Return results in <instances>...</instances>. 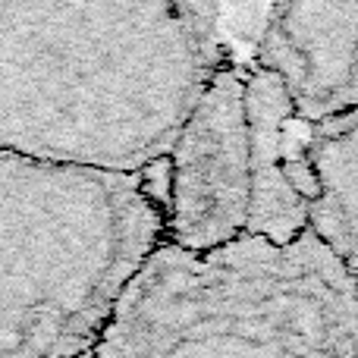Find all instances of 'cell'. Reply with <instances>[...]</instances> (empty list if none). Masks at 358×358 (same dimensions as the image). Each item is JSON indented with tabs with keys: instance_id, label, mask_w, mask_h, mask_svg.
<instances>
[{
	"instance_id": "1",
	"label": "cell",
	"mask_w": 358,
	"mask_h": 358,
	"mask_svg": "<svg viewBox=\"0 0 358 358\" xmlns=\"http://www.w3.org/2000/svg\"><path fill=\"white\" fill-rule=\"evenodd\" d=\"M220 6L0 3V155L142 176L220 69Z\"/></svg>"
},
{
	"instance_id": "2",
	"label": "cell",
	"mask_w": 358,
	"mask_h": 358,
	"mask_svg": "<svg viewBox=\"0 0 358 358\" xmlns=\"http://www.w3.org/2000/svg\"><path fill=\"white\" fill-rule=\"evenodd\" d=\"M164 245L145 176L0 155V358H85Z\"/></svg>"
},
{
	"instance_id": "3",
	"label": "cell",
	"mask_w": 358,
	"mask_h": 358,
	"mask_svg": "<svg viewBox=\"0 0 358 358\" xmlns=\"http://www.w3.org/2000/svg\"><path fill=\"white\" fill-rule=\"evenodd\" d=\"M92 358H355V271L308 233L286 248L161 245Z\"/></svg>"
},
{
	"instance_id": "4",
	"label": "cell",
	"mask_w": 358,
	"mask_h": 358,
	"mask_svg": "<svg viewBox=\"0 0 358 358\" xmlns=\"http://www.w3.org/2000/svg\"><path fill=\"white\" fill-rule=\"evenodd\" d=\"M164 204V245L217 252L245 239L248 223V126L245 73L220 63L179 129Z\"/></svg>"
},
{
	"instance_id": "5",
	"label": "cell",
	"mask_w": 358,
	"mask_h": 358,
	"mask_svg": "<svg viewBox=\"0 0 358 358\" xmlns=\"http://www.w3.org/2000/svg\"><path fill=\"white\" fill-rule=\"evenodd\" d=\"M255 69L280 82L296 123H324L358 104V0L267 6Z\"/></svg>"
},
{
	"instance_id": "6",
	"label": "cell",
	"mask_w": 358,
	"mask_h": 358,
	"mask_svg": "<svg viewBox=\"0 0 358 358\" xmlns=\"http://www.w3.org/2000/svg\"><path fill=\"white\" fill-rule=\"evenodd\" d=\"M292 123L289 98L264 69L245 73L248 126V223L245 236L286 248L308 233L305 201L283 173L286 129Z\"/></svg>"
},
{
	"instance_id": "7",
	"label": "cell",
	"mask_w": 358,
	"mask_h": 358,
	"mask_svg": "<svg viewBox=\"0 0 358 358\" xmlns=\"http://www.w3.org/2000/svg\"><path fill=\"white\" fill-rule=\"evenodd\" d=\"M315 176V201L305 208L308 236L334 258L355 271V223H358V117L355 110L315 123L302 145Z\"/></svg>"
},
{
	"instance_id": "8",
	"label": "cell",
	"mask_w": 358,
	"mask_h": 358,
	"mask_svg": "<svg viewBox=\"0 0 358 358\" xmlns=\"http://www.w3.org/2000/svg\"><path fill=\"white\" fill-rule=\"evenodd\" d=\"M85 358H92V355H85Z\"/></svg>"
}]
</instances>
